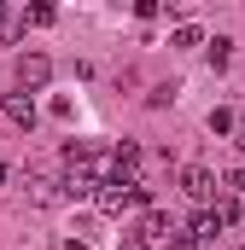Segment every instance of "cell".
Wrapping results in <instances>:
<instances>
[{
  "label": "cell",
  "mask_w": 245,
  "mask_h": 250,
  "mask_svg": "<svg viewBox=\"0 0 245 250\" xmlns=\"http://www.w3.org/2000/svg\"><path fill=\"white\" fill-rule=\"evenodd\" d=\"M59 198H64V181H53V175H29L24 181V204L29 209H53Z\"/></svg>",
  "instance_id": "obj_4"
},
{
  "label": "cell",
  "mask_w": 245,
  "mask_h": 250,
  "mask_svg": "<svg viewBox=\"0 0 245 250\" xmlns=\"http://www.w3.org/2000/svg\"><path fill=\"white\" fill-rule=\"evenodd\" d=\"M64 250H88V239H64Z\"/></svg>",
  "instance_id": "obj_13"
},
{
  "label": "cell",
  "mask_w": 245,
  "mask_h": 250,
  "mask_svg": "<svg viewBox=\"0 0 245 250\" xmlns=\"http://www.w3.org/2000/svg\"><path fill=\"white\" fill-rule=\"evenodd\" d=\"M170 99H175V82H164V87H152V93H146V105H152V111H164Z\"/></svg>",
  "instance_id": "obj_12"
},
{
  "label": "cell",
  "mask_w": 245,
  "mask_h": 250,
  "mask_svg": "<svg viewBox=\"0 0 245 250\" xmlns=\"http://www.w3.org/2000/svg\"><path fill=\"white\" fill-rule=\"evenodd\" d=\"M222 192H228L234 204H245V169H228V181H222Z\"/></svg>",
  "instance_id": "obj_10"
},
{
  "label": "cell",
  "mask_w": 245,
  "mask_h": 250,
  "mask_svg": "<svg viewBox=\"0 0 245 250\" xmlns=\"http://www.w3.org/2000/svg\"><path fill=\"white\" fill-rule=\"evenodd\" d=\"M134 245H140V250H175V245H181V227H175V215H164V209H146V215H140V233H134Z\"/></svg>",
  "instance_id": "obj_1"
},
{
  "label": "cell",
  "mask_w": 245,
  "mask_h": 250,
  "mask_svg": "<svg viewBox=\"0 0 245 250\" xmlns=\"http://www.w3.org/2000/svg\"><path fill=\"white\" fill-rule=\"evenodd\" d=\"M216 233H222V221H216L210 209H198V215H193V227L181 233V250H204L210 239H216Z\"/></svg>",
  "instance_id": "obj_5"
},
{
  "label": "cell",
  "mask_w": 245,
  "mask_h": 250,
  "mask_svg": "<svg viewBox=\"0 0 245 250\" xmlns=\"http://www.w3.org/2000/svg\"><path fill=\"white\" fill-rule=\"evenodd\" d=\"M18 29H29V23H24V12L0 6V41H18Z\"/></svg>",
  "instance_id": "obj_7"
},
{
  "label": "cell",
  "mask_w": 245,
  "mask_h": 250,
  "mask_svg": "<svg viewBox=\"0 0 245 250\" xmlns=\"http://www.w3.org/2000/svg\"><path fill=\"white\" fill-rule=\"evenodd\" d=\"M240 151H245V123H240Z\"/></svg>",
  "instance_id": "obj_14"
},
{
  "label": "cell",
  "mask_w": 245,
  "mask_h": 250,
  "mask_svg": "<svg viewBox=\"0 0 245 250\" xmlns=\"http://www.w3.org/2000/svg\"><path fill=\"white\" fill-rule=\"evenodd\" d=\"M0 187H6V163H0Z\"/></svg>",
  "instance_id": "obj_15"
},
{
  "label": "cell",
  "mask_w": 245,
  "mask_h": 250,
  "mask_svg": "<svg viewBox=\"0 0 245 250\" xmlns=\"http://www.w3.org/2000/svg\"><path fill=\"white\" fill-rule=\"evenodd\" d=\"M6 117L18 128H35V99H29V93H6Z\"/></svg>",
  "instance_id": "obj_6"
},
{
  "label": "cell",
  "mask_w": 245,
  "mask_h": 250,
  "mask_svg": "<svg viewBox=\"0 0 245 250\" xmlns=\"http://www.w3.org/2000/svg\"><path fill=\"white\" fill-rule=\"evenodd\" d=\"M198 41H204V35H198V23H181V29L170 35V47H198Z\"/></svg>",
  "instance_id": "obj_11"
},
{
  "label": "cell",
  "mask_w": 245,
  "mask_h": 250,
  "mask_svg": "<svg viewBox=\"0 0 245 250\" xmlns=\"http://www.w3.org/2000/svg\"><path fill=\"white\" fill-rule=\"evenodd\" d=\"M210 134H240V123H234V111H222V105H216V111H210Z\"/></svg>",
  "instance_id": "obj_9"
},
{
  "label": "cell",
  "mask_w": 245,
  "mask_h": 250,
  "mask_svg": "<svg viewBox=\"0 0 245 250\" xmlns=\"http://www.w3.org/2000/svg\"><path fill=\"white\" fill-rule=\"evenodd\" d=\"M228 64H234V41L216 35V41H210V70H228Z\"/></svg>",
  "instance_id": "obj_8"
},
{
  "label": "cell",
  "mask_w": 245,
  "mask_h": 250,
  "mask_svg": "<svg viewBox=\"0 0 245 250\" xmlns=\"http://www.w3.org/2000/svg\"><path fill=\"white\" fill-rule=\"evenodd\" d=\"M181 192L193 198V204L210 209V204H216V175H210L204 163H187V169H181Z\"/></svg>",
  "instance_id": "obj_3"
},
{
  "label": "cell",
  "mask_w": 245,
  "mask_h": 250,
  "mask_svg": "<svg viewBox=\"0 0 245 250\" xmlns=\"http://www.w3.org/2000/svg\"><path fill=\"white\" fill-rule=\"evenodd\" d=\"M12 82H18V93H41V87L53 82V59H47V53H18Z\"/></svg>",
  "instance_id": "obj_2"
}]
</instances>
